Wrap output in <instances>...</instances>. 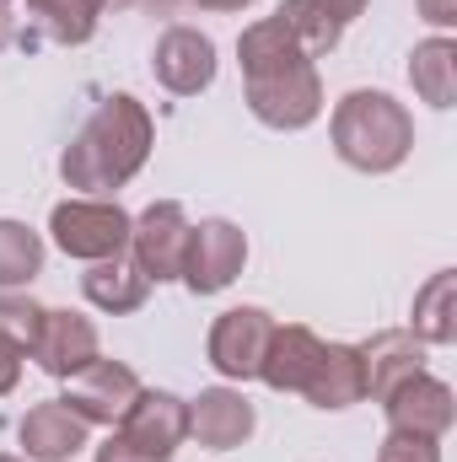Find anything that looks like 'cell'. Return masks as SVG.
Here are the masks:
<instances>
[{"mask_svg": "<svg viewBox=\"0 0 457 462\" xmlns=\"http://www.w3.org/2000/svg\"><path fill=\"white\" fill-rule=\"evenodd\" d=\"M92 462H162V457H151V452H140V447H129L124 436H108L103 447H98V457Z\"/></svg>", "mask_w": 457, "mask_h": 462, "instance_id": "26", "label": "cell"}, {"mask_svg": "<svg viewBox=\"0 0 457 462\" xmlns=\"http://www.w3.org/2000/svg\"><path fill=\"white\" fill-rule=\"evenodd\" d=\"M242 263H247V236L237 221L227 216H210V221H200V226L189 231V253H183V285L194 291V296H221L231 280L242 274Z\"/></svg>", "mask_w": 457, "mask_h": 462, "instance_id": "6", "label": "cell"}, {"mask_svg": "<svg viewBox=\"0 0 457 462\" xmlns=\"http://www.w3.org/2000/svg\"><path fill=\"white\" fill-rule=\"evenodd\" d=\"M221 60H216V38L200 32V27H167L151 49V76L173 92V97H200L210 81H216Z\"/></svg>", "mask_w": 457, "mask_h": 462, "instance_id": "7", "label": "cell"}, {"mask_svg": "<svg viewBox=\"0 0 457 462\" xmlns=\"http://www.w3.org/2000/svg\"><path fill=\"white\" fill-rule=\"evenodd\" d=\"M318 355H323V339L307 323H275L264 365H258V382L275 387V393H302L312 365H318Z\"/></svg>", "mask_w": 457, "mask_h": 462, "instance_id": "16", "label": "cell"}, {"mask_svg": "<svg viewBox=\"0 0 457 462\" xmlns=\"http://www.w3.org/2000/svg\"><path fill=\"white\" fill-rule=\"evenodd\" d=\"M189 5H200V11H221V16H231V11H247L253 0H189Z\"/></svg>", "mask_w": 457, "mask_h": 462, "instance_id": "30", "label": "cell"}, {"mask_svg": "<svg viewBox=\"0 0 457 462\" xmlns=\"http://www.w3.org/2000/svg\"><path fill=\"white\" fill-rule=\"evenodd\" d=\"M135 393H140V376L124 365V360H92V365H81L76 376H65V409L70 414H81L87 425H118L124 420V409L135 403Z\"/></svg>", "mask_w": 457, "mask_h": 462, "instance_id": "11", "label": "cell"}, {"mask_svg": "<svg viewBox=\"0 0 457 462\" xmlns=\"http://www.w3.org/2000/svg\"><path fill=\"white\" fill-rule=\"evenodd\" d=\"M258 430V409L247 403L242 387H205L200 398H189V436L210 452H237L247 447V436Z\"/></svg>", "mask_w": 457, "mask_h": 462, "instance_id": "12", "label": "cell"}, {"mask_svg": "<svg viewBox=\"0 0 457 462\" xmlns=\"http://www.w3.org/2000/svg\"><path fill=\"white\" fill-rule=\"evenodd\" d=\"M81 296H87L98 312L124 318V312H140V307H145L151 280L135 269L129 253H114V258H103V263H87V274H81Z\"/></svg>", "mask_w": 457, "mask_h": 462, "instance_id": "18", "label": "cell"}, {"mask_svg": "<svg viewBox=\"0 0 457 462\" xmlns=\"http://www.w3.org/2000/svg\"><path fill=\"white\" fill-rule=\"evenodd\" d=\"M189 210L178 205V199H156V205H145L140 216H135V226H129V258H135V269L151 280V285H167V280H178L183 274V253H189Z\"/></svg>", "mask_w": 457, "mask_h": 462, "instance_id": "5", "label": "cell"}, {"mask_svg": "<svg viewBox=\"0 0 457 462\" xmlns=\"http://www.w3.org/2000/svg\"><path fill=\"white\" fill-rule=\"evenodd\" d=\"M151 145H156V124L145 114V103L129 92H114L70 134V145L60 156V178H65V189H81L92 199H114L145 167Z\"/></svg>", "mask_w": 457, "mask_h": 462, "instance_id": "2", "label": "cell"}, {"mask_svg": "<svg viewBox=\"0 0 457 462\" xmlns=\"http://www.w3.org/2000/svg\"><path fill=\"white\" fill-rule=\"evenodd\" d=\"M16 441H22V457L27 462H70L76 452L92 447V425L81 414H70L60 398H49V403H33L22 414Z\"/></svg>", "mask_w": 457, "mask_h": 462, "instance_id": "14", "label": "cell"}, {"mask_svg": "<svg viewBox=\"0 0 457 462\" xmlns=\"http://www.w3.org/2000/svg\"><path fill=\"white\" fill-rule=\"evenodd\" d=\"M27 11L38 16V27L54 38V43H87L92 32H98V22H103V11H98V0H27Z\"/></svg>", "mask_w": 457, "mask_h": 462, "instance_id": "22", "label": "cell"}, {"mask_svg": "<svg viewBox=\"0 0 457 462\" xmlns=\"http://www.w3.org/2000/svg\"><path fill=\"white\" fill-rule=\"evenodd\" d=\"M302 398L323 414H340V409H355L366 398V365H360V349L355 345H323Z\"/></svg>", "mask_w": 457, "mask_h": 462, "instance_id": "17", "label": "cell"}, {"mask_svg": "<svg viewBox=\"0 0 457 462\" xmlns=\"http://www.w3.org/2000/svg\"><path fill=\"white\" fill-rule=\"evenodd\" d=\"M280 22H285V32L302 43V54L307 60H323L329 49H340V38H344V27L340 22H329L312 0H280V11H275Z\"/></svg>", "mask_w": 457, "mask_h": 462, "instance_id": "23", "label": "cell"}, {"mask_svg": "<svg viewBox=\"0 0 457 462\" xmlns=\"http://www.w3.org/2000/svg\"><path fill=\"white\" fill-rule=\"evenodd\" d=\"M377 462H442V441H420V436L387 430L382 447H377Z\"/></svg>", "mask_w": 457, "mask_h": 462, "instance_id": "25", "label": "cell"}, {"mask_svg": "<svg viewBox=\"0 0 457 462\" xmlns=\"http://www.w3.org/2000/svg\"><path fill=\"white\" fill-rule=\"evenodd\" d=\"M129 226H135V216H129L118 199H92V194L65 199V205H54V216H49L54 247H60L65 258H81V263H103V258L124 253V247H129Z\"/></svg>", "mask_w": 457, "mask_h": 462, "instance_id": "4", "label": "cell"}, {"mask_svg": "<svg viewBox=\"0 0 457 462\" xmlns=\"http://www.w3.org/2000/svg\"><path fill=\"white\" fill-rule=\"evenodd\" d=\"M329 134H334V151H340L344 167L382 178V172L409 162V151H415V114L393 92L355 87V92H344L334 103Z\"/></svg>", "mask_w": 457, "mask_h": 462, "instance_id": "3", "label": "cell"}, {"mask_svg": "<svg viewBox=\"0 0 457 462\" xmlns=\"http://www.w3.org/2000/svg\"><path fill=\"white\" fill-rule=\"evenodd\" d=\"M360 349V365H366V398H387L398 382H409V376H420L425 371V345L409 334V328H382V334H371Z\"/></svg>", "mask_w": 457, "mask_h": 462, "instance_id": "15", "label": "cell"}, {"mask_svg": "<svg viewBox=\"0 0 457 462\" xmlns=\"http://www.w3.org/2000/svg\"><path fill=\"white\" fill-rule=\"evenodd\" d=\"M409 334H415L420 345H452L457 339V274L452 269H436V274L415 291Z\"/></svg>", "mask_w": 457, "mask_h": 462, "instance_id": "20", "label": "cell"}, {"mask_svg": "<svg viewBox=\"0 0 457 462\" xmlns=\"http://www.w3.org/2000/svg\"><path fill=\"white\" fill-rule=\"evenodd\" d=\"M415 5H420V16L431 27H452L457 22V0H415Z\"/></svg>", "mask_w": 457, "mask_h": 462, "instance_id": "29", "label": "cell"}, {"mask_svg": "<svg viewBox=\"0 0 457 462\" xmlns=\"http://www.w3.org/2000/svg\"><path fill=\"white\" fill-rule=\"evenodd\" d=\"M129 5H140V0H98V11H129Z\"/></svg>", "mask_w": 457, "mask_h": 462, "instance_id": "32", "label": "cell"}, {"mask_svg": "<svg viewBox=\"0 0 457 462\" xmlns=\"http://www.w3.org/2000/svg\"><path fill=\"white\" fill-rule=\"evenodd\" d=\"M0 462H27V457H11V452H0Z\"/></svg>", "mask_w": 457, "mask_h": 462, "instance_id": "33", "label": "cell"}, {"mask_svg": "<svg viewBox=\"0 0 457 462\" xmlns=\"http://www.w3.org/2000/svg\"><path fill=\"white\" fill-rule=\"evenodd\" d=\"M269 334H275V318L264 307H231L210 323V339H205V355L210 365L227 376V382H253L258 365H264V349H269Z\"/></svg>", "mask_w": 457, "mask_h": 462, "instance_id": "8", "label": "cell"}, {"mask_svg": "<svg viewBox=\"0 0 457 462\" xmlns=\"http://www.w3.org/2000/svg\"><path fill=\"white\" fill-rule=\"evenodd\" d=\"M237 60H242V97L247 114L264 129H307L323 114V76L318 60L302 54V43L285 32L280 16H258L253 27H242L237 38Z\"/></svg>", "mask_w": 457, "mask_h": 462, "instance_id": "1", "label": "cell"}, {"mask_svg": "<svg viewBox=\"0 0 457 462\" xmlns=\"http://www.w3.org/2000/svg\"><path fill=\"white\" fill-rule=\"evenodd\" d=\"M98 355H103L98 323H92L87 312H70V307H49V312H43V328H38V345H33V360H38L43 376L65 382V376H76L81 365H92Z\"/></svg>", "mask_w": 457, "mask_h": 462, "instance_id": "13", "label": "cell"}, {"mask_svg": "<svg viewBox=\"0 0 457 462\" xmlns=\"http://www.w3.org/2000/svg\"><path fill=\"white\" fill-rule=\"evenodd\" d=\"M22 360H27V355H16V349L0 345V398L16 393V382H22Z\"/></svg>", "mask_w": 457, "mask_h": 462, "instance_id": "28", "label": "cell"}, {"mask_svg": "<svg viewBox=\"0 0 457 462\" xmlns=\"http://www.w3.org/2000/svg\"><path fill=\"white\" fill-rule=\"evenodd\" d=\"M43 312H49V307H38L33 296H22V291H0V345L16 349V355H33L38 328H43Z\"/></svg>", "mask_w": 457, "mask_h": 462, "instance_id": "24", "label": "cell"}, {"mask_svg": "<svg viewBox=\"0 0 457 462\" xmlns=\"http://www.w3.org/2000/svg\"><path fill=\"white\" fill-rule=\"evenodd\" d=\"M312 5H318V11H323L329 22H340V27H350V22H355V16H360V11H366L371 0H312Z\"/></svg>", "mask_w": 457, "mask_h": 462, "instance_id": "27", "label": "cell"}, {"mask_svg": "<svg viewBox=\"0 0 457 462\" xmlns=\"http://www.w3.org/2000/svg\"><path fill=\"white\" fill-rule=\"evenodd\" d=\"M409 87H415L420 103H431L442 114L457 103V43L447 32L415 43V54H409Z\"/></svg>", "mask_w": 457, "mask_h": 462, "instance_id": "19", "label": "cell"}, {"mask_svg": "<svg viewBox=\"0 0 457 462\" xmlns=\"http://www.w3.org/2000/svg\"><path fill=\"white\" fill-rule=\"evenodd\" d=\"M16 38V16H11V0H0V49Z\"/></svg>", "mask_w": 457, "mask_h": 462, "instance_id": "31", "label": "cell"}, {"mask_svg": "<svg viewBox=\"0 0 457 462\" xmlns=\"http://www.w3.org/2000/svg\"><path fill=\"white\" fill-rule=\"evenodd\" d=\"M382 414H387V430L398 436H420V441H442L457 420V403H452V387L431 371L398 382L387 398H382Z\"/></svg>", "mask_w": 457, "mask_h": 462, "instance_id": "10", "label": "cell"}, {"mask_svg": "<svg viewBox=\"0 0 457 462\" xmlns=\"http://www.w3.org/2000/svg\"><path fill=\"white\" fill-rule=\"evenodd\" d=\"M118 436H124L129 447L151 452V457L173 462V452L189 441V398H178V393H167V387H140L135 403H129L124 420H118Z\"/></svg>", "mask_w": 457, "mask_h": 462, "instance_id": "9", "label": "cell"}, {"mask_svg": "<svg viewBox=\"0 0 457 462\" xmlns=\"http://www.w3.org/2000/svg\"><path fill=\"white\" fill-rule=\"evenodd\" d=\"M43 274V236L27 221H0V291H22Z\"/></svg>", "mask_w": 457, "mask_h": 462, "instance_id": "21", "label": "cell"}]
</instances>
